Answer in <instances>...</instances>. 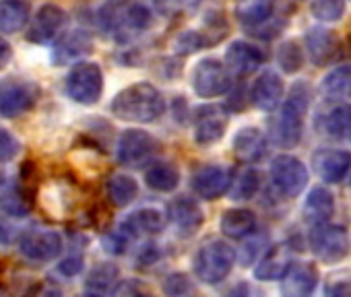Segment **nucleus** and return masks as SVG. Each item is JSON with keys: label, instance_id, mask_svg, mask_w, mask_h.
I'll use <instances>...</instances> for the list:
<instances>
[{"label": "nucleus", "instance_id": "nucleus-1", "mask_svg": "<svg viewBox=\"0 0 351 297\" xmlns=\"http://www.w3.org/2000/svg\"><path fill=\"white\" fill-rule=\"evenodd\" d=\"M112 114L124 122L151 124L165 114V97L147 81L132 83L112 99Z\"/></svg>", "mask_w": 351, "mask_h": 297}, {"label": "nucleus", "instance_id": "nucleus-2", "mask_svg": "<svg viewBox=\"0 0 351 297\" xmlns=\"http://www.w3.org/2000/svg\"><path fill=\"white\" fill-rule=\"evenodd\" d=\"M308 89L306 85H295L289 93V97L279 107L273 126H271V138L281 148H293L302 140L304 132V116L308 107Z\"/></svg>", "mask_w": 351, "mask_h": 297}, {"label": "nucleus", "instance_id": "nucleus-3", "mask_svg": "<svg viewBox=\"0 0 351 297\" xmlns=\"http://www.w3.org/2000/svg\"><path fill=\"white\" fill-rule=\"evenodd\" d=\"M234 264H236V254L230 248V244H226L223 240L205 242L197 250L193 260L195 274L205 285H219L221 281H226Z\"/></svg>", "mask_w": 351, "mask_h": 297}, {"label": "nucleus", "instance_id": "nucleus-4", "mask_svg": "<svg viewBox=\"0 0 351 297\" xmlns=\"http://www.w3.org/2000/svg\"><path fill=\"white\" fill-rule=\"evenodd\" d=\"M308 244L312 254L326 264H337L351 254V235L343 225H332V223L312 225Z\"/></svg>", "mask_w": 351, "mask_h": 297}, {"label": "nucleus", "instance_id": "nucleus-5", "mask_svg": "<svg viewBox=\"0 0 351 297\" xmlns=\"http://www.w3.org/2000/svg\"><path fill=\"white\" fill-rule=\"evenodd\" d=\"M66 93L75 103L95 105L104 95V73L95 62H77L66 75Z\"/></svg>", "mask_w": 351, "mask_h": 297}, {"label": "nucleus", "instance_id": "nucleus-6", "mask_svg": "<svg viewBox=\"0 0 351 297\" xmlns=\"http://www.w3.org/2000/svg\"><path fill=\"white\" fill-rule=\"evenodd\" d=\"M271 180L283 196L295 198L306 190L310 182V174L308 168L298 157L277 155L271 164Z\"/></svg>", "mask_w": 351, "mask_h": 297}, {"label": "nucleus", "instance_id": "nucleus-7", "mask_svg": "<svg viewBox=\"0 0 351 297\" xmlns=\"http://www.w3.org/2000/svg\"><path fill=\"white\" fill-rule=\"evenodd\" d=\"M193 89L201 99H213L232 89L230 68L217 58H203L193 70Z\"/></svg>", "mask_w": 351, "mask_h": 297}, {"label": "nucleus", "instance_id": "nucleus-8", "mask_svg": "<svg viewBox=\"0 0 351 297\" xmlns=\"http://www.w3.org/2000/svg\"><path fill=\"white\" fill-rule=\"evenodd\" d=\"M38 87L32 81L9 79L0 83V116L19 118L29 112L38 99Z\"/></svg>", "mask_w": 351, "mask_h": 297}, {"label": "nucleus", "instance_id": "nucleus-9", "mask_svg": "<svg viewBox=\"0 0 351 297\" xmlns=\"http://www.w3.org/2000/svg\"><path fill=\"white\" fill-rule=\"evenodd\" d=\"M155 151H157V140L149 132L141 128H128L118 138L116 157L122 166L134 168L145 164Z\"/></svg>", "mask_w": 351, "mask_h": 297}, {"label": "nucleus", "instance_id": "nucleus-10", "mask_svg": "<svg viewBox=\"0 0 351 297\" xmlns=\"http://www.w3.org/2000/svg\"><path fill=\"white\" fill-rule=\"evenodd\" d=\"M19 250L34 262H50L62 252V237L52 229H29L19 240Z\"/></svg>", "mask_w": 351, "mask_h": 297}, {"label": "nucleus", "instance_id": "nucleus-11", "mask_svg": "<svg viewBox=\"0 0 351 297\" xmlns=\"http://www.w3.org/2000/svg\"><path fill=\"white\" fill-rule=\"evenodd\" d=\"M66 23H69V15L64 9H60L58 5H44L40 7L27 29V40L32 44H48L56 36H60Z\"/></svg>", "mask_w": 351, "mask_h": 297}, {"label": "nucleus", "instance_id": "nucleus-12", "mask_svg": "<svg viewBox=\"0 0 351 297\" xmlns=\"http://www.w3.org/2000/svg\"><path fill=\"white\" fill-rule=\"evenodd\" d=\"M232 172L223 166H205V168H199L193 178H191V184H193V190L199 198L203 201H215V198H221L226 192H230V186H232Z\"/></svg>", "mask_w": 351, "mask_h": 297}, {"label": "nucleus", "instance_id": "nucleus-13", "mask_svg": "<svg viewBox=\"0 0 351 297\" xmlns=\"http://www.w3.org/2000/svg\"><path fill=\"white\" fill-rule=\"evenodd\" d=\"M312 166L322 182L341 184L351 172V153L341 148H318L312 155Z\"/></svg>", "mask_w": 351, "mask_h": 297}, {"label": "nucleus", "instance_id": "nucleus-14", "mask_svg": "<svg viewBox=\"0 0 351 297\" xmlns=\"http://www.w3.org/2000/svg\"><path fill=\"white\" fill-rule=\"evenodd\" d=\"M230 118L223 107L203 105L195 118V140L199 144H215L223 138Z\"/></svg>", "mask_w": 351, "mask_h": 297}, {"label": "nucleus", "instance_id": "nucleus-15", "mask_svg": "<svg viewBox=\"0 0 351 297\" xmlns=\"http://www.w3.org/2000/svg\"><path fill=\"white\" fill-rule=\"evenodd\" d=\"M318 285V268L312 262H293L281 279V297H312Z\"/></svg>", "mask_w": 351, "mask_h": 297}, {"label": "nucleus", "instance_id": "nucleus-16", "mask_svg": "<svg viewBox=\"0 0 351 297\" xmlns=\"http://www.w3.org/2000/svg\"><path fill=\"white\" fill-rule=\"evenodd\" d=\"M167 217L173 223V227L178 229L182 235L197 233L205 223V213H203L201 205L195 198H189V196L173 198L169 209H167Z\"/></svg>", "mask_w": 351, "mask_h": 297}, {"label": "nucleus", "instance_id": "nucleus-17", "mask_svg": "<svg viewBox=\"0 0 351 297\" xmlns=\"http://www.w3.org/2000/svg\"><path fill=\"white\" fill-rule=\"evenodd\" d=\"M226 62H228V68L232 73L246 77V75L256 73L263 66L265 54L258 46L244 42V40H238V42H232L230 48L226 50Z\"/></svg>", "mask_w": 351, "mask_h": 297}, {"label": "nucleus", "instance_id": "nucleus-18", "mask_svg": "<svg viewBox=\"0 0 351 297\" xmlns=\"http://www.w3.org/2000/svg\"><path fill=\"white\" fill-rule=\"evenodd\" d=\"M232 148L234 155L246 164V166H254L256 162H261L265 157L267 151V138L261 132V128L256 126H244L236 132L234 140H232Z\"/></svg>", "mask_w": 351, "mask_h": 297}, {"label": "nucleus", "instance_id": "nucleus-19", "mask_svg": "<svg viewBox=\"0 0 351 297\" xmlns=\"http://www.w3.org/2000/svg\"><path fill=\"white\" fill-rule=\"evenodd\" d=\"M304 42H306V52L310 56V62L314 66H326L337 56L339 40L326 27H312V29H308Z\"/></svg>", "mask_w": 351, "mask_h": 297}, {"label": "nucleus", "instance_id": "nucleus-20", "mask_svg": "<svg viewBox=\"0 0 351 297\" xmlns=\"http://www.w3.org/2000/svg\"><path fill=\"white\" fill-rule=\"evenodd\" d=\"M250 99L263 112L275 109L281 103V99H283V81H281V77L275 70L261 73L258 79L252 85Z\"/></svg>", "mask_w": 351, "mask_h": 297}, {"label": "nucleus", "instance_id": "nucleus-21", "mask_svg": "<svg viewBox=\"0 0 351 297\" xmlns=\"http://www.w3.org/2000/svg\"><path fill=\"white\" fill-rule=\"evenodd\" d=\"M29 198L25 188L15 178H0V211L9 217H25L29 213Z\"/></svg>", "mask_w": 351, "mask_h": 297}, {"label": "nucleus", "instance_id": "nucleus-22", "mask_svg": "<svg viewBox=\"0 0 351 297\" xmlns=\"http://www.w3.org/2000/svg\"><path fill=\"white\" fill-rule=\"evenodd\" d=\"M91 50H93L91 36L87 31L77 29V31H71L64 38H60V42L54 48L52 58H54L56 64H69V62H75V60L83 58Z\"/></svg>", "mask_w": 351, "mask_h": 297}, {"label": "nucleus", "instance_id": "nucleus-23", "mask_svg": "<svg viewBox=\"0 0 351 297\" xmlns=\"http://www.w3.org/2000/svg\"><path fill=\"white\" fill-rule=\"evenodd\" d=\"M163 227H165V215L159 209H151V207L138 209L122 221V231L128 235H153L163 231Z\"/></svg>", "mask_w": 351, "mask_h": 297}, {"label": "nucleus", "instance_id": "nucleus-24", "mask_svg": "<svg viewBox=\"0 0 351 297\" xmlns=\"http://www.w3.org/2000/svg\"><path fill=\"white\" fill-rule=\"evenodd\" d=\"M332 213H335L332 192L322 188V186L312 188L306 203H304V219L310 225H320V223H328Z\"/></svg>", "mask_w": 351, "mask_h": 297}, {"label": "nucleus", "instance_id": "nucleus-25", "mask_svg": "<svg viewBox=\"0 0 351 297\" xmlns=\"http://www.w3.org/2000/svg\"><path fill=\"white\" fill-rule=\"evenodd\" d=\"M322 130L343 142H351V103H335L320 118Z\"/></svg>", "mask_w": 351, "mask_h": 297}, {"label": "nucleus", "instance_id": "nucleus-26", "mask_svg": "<svg viewBox=\"0 0 351 297\" xmlns=\"http://www.w3.org/2000/svg\"><path fill=\"white\" fill-rule=\"evenodd\" d=\"M277 0H234V17L246 27L267 23L275 11Z\"/></svg>", "mask_w": 351, "mask_h": 297}, {"label": "nucleus", "instance_id": "nucleus-27", "mask_svg": "<svg viewBox=\"0 0 351 297\" xmlns=\"http://www.w3.org/2000/svg\"><path fill=\"white\" fill-rule=\"evenodd\" d=\"M219 227L230 240H246L256 229V215L248 209H230L223 213Z\"/></svg>", "mask_w": 351, "mask_h": 297}, {"label": "nucleus", "instance_id": "nucleus-28", "mask_svg": "<svg viewBox=\"0 0 351 297\" xmlns=\"http://www.w3.org/2000/svg\"><path fill=\"white\" fill-rule=\"evenodd\" d=\"M291 264L293 262H291L289 252L285 248L277 246L261 258V262L254 268V276L258 281H281L287 274V270L291 268Z\"/></svg>", "mask_w": 351, "mask_h": 297}, {"label": "nucleus", "instance_id": "nucleus-29", "mask_svg": "<svg viewBox=\"0 0 351 297\" xmlns=\"http://www.w3.org/2000/svg\"><path fill=\"white\" fill-rule=\"evenodd\" d=\"M29 11L27 0H0V31L19 34L29 21Z\"/></svg>", "mask_w": 351, "mask_h": 297}, {"label": "nucleus", "instance_id": "nucleus-30", "mask_svg": "<svg viewBox=\"0 0 351 297\" xmlns=\"http://www.w3.org/2000/svg\"><path fill=\"white\" fill-rule=\"evenodd\" d=\"M145 182L155 192H173L180 186V170L173 164H153L145 172Z\"/></svg>", "mask_w": 351, "mask_h": 297}, {"label": "nucleus", "instance_id": "nucleus-31", "mask_svg": "<svg viewBox=\"0 0 351 297\" xmlns=\"http://www.w3.org/2000/svg\"><path fill=\"white\" fill-rule=\"evenodd\" d=\"M106 190H108V198L114 207L122 209V207H128L136 194H138V184L132 176H126V174H114L108 178V184H106Z\"/></svg>", "mask_w": 351, "mask_h": 297}, {"label": "nucleus", "instance_id": "nucleus-32", "mask_svg": "<svg viewBox=\"0 0 351 297\" xmlns=\"http://www.w3.org/2000/svg\"><path fill=\"white\" fill-rule=\"evenodd\" d=\"M130 0H106L99 9V23L106 31L110 34H122L124 31V23H126V15L130 9Z\"/></svg>", "mask_w": 351, "mask_h": 297}, {"label": "nucleus", "instance_id": "nucleus-33", "mask_svg": "<svg viewBox=\"0 0 351 297\" xmlns=\"http://www.w3.org/2000/svg\"><path fill=\"white\" fill-rule=\"evenodd\" d=\"M326 97L351 99V64H341L332 68L320 83Z\"/></svg>", "mask_w": 351, "mask_h": 297}, {"label": "nucleus", "instance_id": "nucleus-34", "mask_svg": "<svg viewBox=\"0 0 351 297\" xmlns=\"http://www.w3.org/2000/svg\"><path fill=\"white\" fill-rule=\"evenodd\" d=\"M261 188V174L254 168H246L244 172H240L230 186V198L232 201H250Z\"/></svg>", "mask_w": 351, "mask_h": 297}, {"label": "nucleus", "instance_id": "nucleus-35", "mask_svg": "<svg viewBox=\"0 0 351 297\" xmlns=\"http://www.w3.org/2000/svg\"><path fill=\"white\" fill-rule=\"evenodd\" d=\"M277 62L285 75H295L304 68V50L295 40H287L277 50Z\"/></svg>", "mask_w": 351, "mask_h": 297}, {"label": "nucleus", "instance_id": "nucleus-36", "mask_svg": "<svg viewBox=\"0 0 351 297\" xmlns=\"http://www.w3.org/2000/svg\"><path fill=\"white\" fill-rule=\"evenodd\" d=\"M310 13L320 23H337L345 15V0H310Z\"/></svg>", "mask_w": 351, "mask_h": 297}, {"label": "nucleus", "instance_id": "nucleus-37", "mask_svg": "<svg viewBox=\"0 0 351 297\" xmlns=\"http://www.w3.org/2000/svg\"><path fill=\"white\" fill-rule=\"evenodd\" d=\"M213 44H215V40L209 38V34L189 29V31L178 34V38L173 40V50L178 54H195V52H199L203 48H209Z\"/></svg>", "mask_w": 351, "mask_h": 297}, {"label": "nucleus", "instance_id": "nucleus-38", "mask_svg": "<svg viewBox=\"0 0 351 297\" xmlns=\"http://www.w3.org/2000/svg\"><path fill=\"white\" fill-rule=\"evenodd\" d=\"M118 274L120 270L116 264H97L87 276V287L93 291H106L118 281Z\"/></svg>", "mask_w": 351, "mask_h": 297}, {"label": "nucleus", "instance_id": "nucleus-39", "mask_svg": "<svg viewBox=\"0 0 351 297\" xmlns=\"http://www.w3.org/2000/svg\"><path fill=\"white\" fill-rule=\"evenodd\" d=\"M165 297H191L195 293V285L184 272H171L163 279Z\"/></svg>", "mask_w": 351, "mask_h": 297}, {"label": "nucleus", "instance_id": "nucleus-40", "mask_svg": "<svg viewBox=\"0 0 351 297\" xmlns=\"http://www.w3.org/2000/svg\"><path fill=\"white\" fill-rule=\"evenodd\" d=\"M153 7L163 17H178L201 7V0H153Z\"/></svg>", "mask_w": 351, "mask_h": 297}, {"label": "nucleus", "instance_id": "nucleus-41", "mask_svg": "<svg viewBox=\"0 0 351 297\" xmlns=\"http://www.w3.org/2000/svg\"><path fill=\"white\" fill-rule=\"evenodd\" d=\"M324 297H351V272H332L324 283Z\"/></svg>", "mask_w": 351, "mask_h": 297}, {"label": "nucleus", "instance_id": "nucleus-42", "mask_svg": "<svg viewBox=\"0 0 351 297\" xmlns=\"http://www.w3.org/2000/svg\"><path fill=\"white\" fill-rule=\"evenodd\" d=\"M112 297H155L151 291H147V287L136 281V279H126V281H120L114 291H112Z\"/></svg>", "mask_w": 351, "mask_h": 297}, {"label": "nucleus", "instance_id": "nucleus-43", "mask_svg": "<svg viewBox=\"0 0 351 297\" xmlns=\"http://www.w3.org/2000/svg\"><path fill=\"white\" fill-rule=\"evenodd\" d=\"M19 151H21V144H19L17 136L5 128H0V164L13 162Z\"/></svg>", "mask_w": 351, "mask_h": 297}, {"label": "nucleus", "instance_id": "nucleus-44", "mask_svg": "<svg viewBox=\"0 0 351 297\" xmlns=\"http://www.w3.org/2000/svg\"><path fill=\"white\" fill-rule=\"evenodd\" d=\"M27 297H62V289L54 281H42L27 293Z\"/></svg>", "mask_w": 351, "mask_h": 297}, {"label": "nucleus", "instance_id": "nucleus-45", "mask_svg": "<svg viewBox=\"0 0 351 297\" xmlns=\"http://www.w3.org/2000/svg\"><path fill=\"white\" fill-rule=\"evenodd\" d=\"M58 270L64 274V276H75L83 270V258L81 256H71V258H64L60 264H58Z\"/></svg>", "mask_w": 351, "mask_h": 297}, {"label": "nucleus", "instance_id": "nucleus-46", "mask_svg": "<svg viewBox=\"0 0 351 297\" xmlns=\"http://www.w3.org/2000/svg\"><path fill=\"white\" fill-rule=\"evenodd\" d=\"M124 248H126V240H124L122 233H112V235L106 237V250H108V252H112V254H122Z\"/></svg>", "mask_w": 351, "mask_h": 297}, {"label": "nucleus", "instance_id": "nucleus-47", "mask_svg": "<svg viewBox=\"0 0 351 297\" xmlns=\"http://www.w3.org/2000/svg\"><path fill=\"white\" fill-rule=\"evenodd\" d=\"M261 246H263V242H250V244L244 246V250H242V266H248L250 262L256 260V254L261 252Z\"/></svg>", "mask_w": 351, "mask_h": 297}, {"label": "nucleus", "instance_id": "nucleus-48", "mask_svg": "<svg viewBox=\"0 0 351 297\" xmlns=\"http://www.w3.org/2000/svg\"><path fill=\"white\" fill-rule=\"evenodd\" d=\"M157 258H159V250H157L155 244L143 246V250H141V254H138V262H141V264H153Z\"/></svg>", "mask_w": 351, "mask_h": 297}, {"label": "nucleus", "instance_id": "nucleus-49", "mask_svg": "<svg viewBox=\"0 0 351 297\" xmlns=\"http://www.w3.org/2000/svg\"><path fill=\"white\" fill-rule=\"evenodd\" d=\"M223 297H250V287H248V283L240 281V283L232 285V287L223 293Z\"/></svg>", "mask_w": 351, "mask_h": 297}, {"label": "nucleus", "instance_id": "nucleus-50", "mask_svg": "<svg viewBox=\"0 0 351 297\" xmlns=\"http://www.w3.org/2000/svg\"><path fill=\"white\" fill-rule=\"evenodd\" d=\"M13 58V48L11 44L5 40V38H0V68H5Z\"/></svg>", "mask_w": 351, "mask_h": 297}, {"label": "nucleus", "instance_id": "nucleus-51", "mask_svg": "<svg viewBox=\"0 0 351 297\" xmlns=\"http://www.w3.org/2000/svg\"><path fill=\"white\" fill-rule=\"evenodd\" d=\"M77 297H99L97 293H83V295H77Z\"/></svg>", "mask_w": 351, "mask_h": 297}]
</instances>
